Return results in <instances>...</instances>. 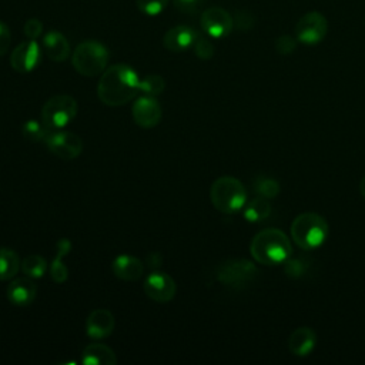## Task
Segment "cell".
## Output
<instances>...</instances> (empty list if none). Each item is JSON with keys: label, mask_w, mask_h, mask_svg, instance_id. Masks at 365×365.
Masks as SVG:
<instances>
[{"label": "cell", "mask_w": 365, "mask_h": 365, "mask_svg": "<svg viewBox=\"0 0 365 365\" xmlns=\"http://www.w3.org/2000/svg\"><path fill=\"white\" fill-rule=\"evenodd\" d=\"M140 77L127 64H114L106 68L97 84L100 101L110 107L127 104L138 93Z\"/></svg>", "instance_id": "1"}, {"label": "cell", "mask_w": 365, "mask_h": 365, "mask_svg": "<svg viewBox=\"0 0 365 365\" xmlns=\"http://www.w3.org/2000/svg\"><path fill=\"white\" fill-rule=\"evenodd\" d=\"M252 258L262 265L284 264L292 255V245L278 228H267L259 231L250 244Z\"/></svg>", "instance_id": "2"}, {"label": "cell", "mask_w": 365, "mask_h": 365, "mask_svg": "<svg viewBox=\"0 0 365 365\" xmlns=\"http://www.w3.org/2000/svg\"><path fill=\"white\" fill-rule=\"evenodd\" d=\"M329 235L327 220L317 212H302L291 224V237L304 251L319 248Z\"/></svg>", "instance_id": "3"}, {"label": "cell", "mask_w": 365, "mask_h": 365, "mask_svg": "<svg viewBox=\"0 0 365 365\" xmlns=\"http://www.w3.org/2000/svg\"><path fill=\"white\" fill-rule=\"evenodd\" d=\"M210 200L215 210L222 214H235L247 202V190L244 184L231 175L217 178L210 188Z\"/></svg>", "instance_id": "4"}, {"label": "cell", "mask_w": 365, "mask_h": 365, "mask_svg": "<svg viewBox=\"0 0 365 365\" xmlns=\"http://www.w3.org/2000/svg\"><path fill=\"white\" fill-rule=\"evenodd\" d=\"M108 58L110 54L104 44L96 40H86L74 48L71 64L81 76L96 77L107 68Z\"/></svg>", "instance_id": "5"}, {"label": "cell", "mask_w": 365, "mask_h": 365, "mask_svg": "<svg viewBox=\"0 0 365 365\" xmlns=\"http://www.w3.org/2000/svg\"><path fill=\"white\" fill-rule=\"evenodd\" d=\"M77 115V101L67 94L48 98L41 108V121L50 130H63Z\"/></svg>", "instance_id": "6"}, {"label": "cell", "mask_w": 365, "mask_h": 365, "mask_svg": "<svg viewBox=\"0 0 365 365\" xmlns=\"http://www.w3.org/2000/svg\"><path fill=\"white\" fill-rule=\"evenodd\" d=\"M258 275L257 267L248 259H228L218 265L215 278L225 287L241 289L252 284Z\"/></svg>", "instance_id": "7"}, {"label": "cell", "mask_w": 365, "mask_h": 365, "mask_svg": "<svg viewBox=\"0 0 365 365\" xmlns=\"http://www.w3.org/2000/svg\"><path fill=\"white\" fill-rule=\"evenodd\" d=\"M328 33V20L319 11L305 13L295 24V37L305 46L321 43Z\"/></svg>", "instance_id": "8"}, {"label": "cell", "mask_w": 365, "mask_h": 365, "mask_svg": "<svg viewBox=\"0 0 365 365\" xmlns=\"http://www.w3.org/2000/svg\"><path fill=\"white\" fill-rule=\"evenodd\" d=\"M44 144L53 155L61 160H74L83 151V140L80 135L64 130H51Z\"/></svg>", "instance_id": "9"}, {"label": "cell", "mask_w": 365, "mask_h": 365, "mask_svg": "<svg viewBox=\"0 0 365 365\" xmlns=\"http://www.w3.org/2000/svg\"><path fill=\"white\" fill-rule=\"evenodd\" d=\"M201 29L212 38H222L227 37L232 27H234V19L231 14L222 9V7H208L202 11L200 19Z\"/></svg>", "instance_id": "10"}, {"label": "cell", "mask_w": 365, "mask_h": 365, "mask_svg": "<svg viewBox=\"0 0 365 365\" xmlns=\"http://www.w3.org/2000/svg\"><path fill=\"white\" fill-rule=\"evenodd\" d=\"M143 291L150 299L163 304L171 301L175 297L177 284L168 274L153 271L145 277Z\"/></svg>", "instance_id": "11"}, {"label": "cell", "mask_w": 365, "mask_h": 365, "mask_svg": "<svg viewBox=\"0 0 365 365\" xmlns=\"http://www.w3.org/2000/svg\"><path fill=\"white\" fill-rule=\"evenodd\" d=\"M41 61V50L36 40L21 41L10 56V64L17 73H30Z\"/></svg>", "instance_id": "12"}, {"label": "cell", "mask_w": 365, "mask_h": 365, "mask_svg": "<svg viewBox=\"0 0 365 365\" xmlns=\"http://www.w3.org/2000/svg\"><path fill=\"white\" fill-rule=\"evenodd\" d=\"M134 123L141 128H154L163 115V110L155 97L141 96L131 108Z\"/></svg>", "instance_id": "13"}, {"label": "cell", "mask_w": 365, "mask_h": 365, "mask_svg": "<svg viewBox=\"0 0 365 365\" xmlns=\"http://www.w3.org/2000/svg\"><path fill=\"white\" fill-rule=\"evenodd\" d=\"M115 325L114 315L106 308H97L90 312L86 319V334L94 341L104 339L111 335Z\"/></svg>", "instance_id": "14"}, {"label": "cell", "mask_w": 365, "mask_h": 365, "mask_svg": "<svg viewBox=\"0 0 365 365\" xmlns=\"http://www.w3.org/2000/svg\"><path fill=\"white\" fill-rule=\"evenodd\" d=\"M6 295L9 301L16 307H29L37 295V285L33 278L24 275L13 278V281L7 285Z\"/></svg>", "instance_id": "15"}, {"label": "cell", "mask_w": 365, "mask_h": 365, "mask_svg": "<svg viewBox=\"0 0 365 365\" xmlns=\"http://www.w3.org/2000/svg\"><path fill=\"white\" fill-rule=\"evenodd\" d=\"M198 34L188 26L171 27L163 37V44L173 53H181L194 46Z\"/></svg>", "instance_id": "16"}, {"label": "cell", "mask_w": 365, "mask_h": 365, "mask_svg": "<svg viewBox=\"0 0 365 365\" xmlns=\"http://www.w3.org/2000/svg\"><path fill=\"white\" fill-rule=\"evenodd\" d=\"M317 345V332L309 327H301L292 331L288 338V349L292 355L308 356Z\"/></svg>", "instance_id": "17"}, {"label": "cell", "mask_w": 365, "mask_h": 365, "mask_svg": "<svg viewBox=\"0 0 365 365\" xmlns=\"http://www.w3.org/2000/svg\"><path fill=\"white\" fill-rule=\"evenodd\" d=\"M113 274L123 281H137L143 277L144 264L140 258L128 254H121L113 261Z\"/></svg>", "instance_id": "18"}, {"label": "cell", "mask_w": 365, "mask_h": 365, "mask_svg": "<svg viewBox=\"0 0 365 365\" xmlns=\"http://www.w3.org/2000/svg\"><path fill=\"white\" fill-rule=\"evenodd\" d=\"M81 364H84V365H115L117 356L108 345L101 344V342H91L83 349Z\"/></svg>", "instance_id": "19"}, {"label": "cell", "mask_w": 365, "mask_h": 365, "mask_svg": "<svg viewBox=\"0 0 365 365\" xmlns=\"http://www.w3.org/2000/svg\"><path fill=\"white\" fill-rule=\"evenodd\" d=\"M71 250V241L68 238H60L56 245V255L48 267L50 278L56 284H63L68 278V268L63 262V258L70 252Z\"/></svg>", "instance_id": "20"}, {"label": "cell", "mask_w": 365, "mask_h": 365, "mask_svg": "<svg viewBox=\"0 0 365 365\" xmlns=\"http://www.w3.org/2000/svg\"><path fill=\"white\" fill-rule=\"evenodd\" d=\"M43 48L50 60L64 61L70 56V44L67 38L58 31H48L43 37Z\"/></svg>", "instance_id": "21"}, {"label": "cell", "mask_w": 365, "mask_h": 365, "mask_svg": "<svg viewBox=\"0 0 365 365\" xmlns=\"http://www.w3.org/2000/svg\"><path fill=\"white\" fill-rule=\"evenodd\" d=\"M272 208L268 200L259 195L247 201L242 207V215L248 222H261L269 217Z\"/></svg>", "instance_id": "22"}, {"label": "cell", "mask_w": 365, "mask_h": 365, "mask_svg": "<svg viewBox=\"0 0 365 365\" xmlns=\"http://www.w3.org/2000/svg\"><path fill=\"white\" fill-rule=\"evenodd\" d=\"M19 269H21V261L17 252L11 248H0V281L13 279Z\"/></svg>", "instance_id": "23"}, {"label": "cell", "mask_w": 365, "mask_h": 365, "mask_svg": "<svg viewBox=\"0 0 365 365\" xmlns=\"http://www.w3.org/2000/svg\"><path fill=\"white\" fill-rule=\"evenodd\" d=\"M252 190L257 195L264 197L267 200H271V198H275L279 194L281 187H279V182L275 178L261 174V175L254 178Z\"/></svg>", "instance_id": "24"}, {"label": "cell", "mask_w": 365, "mask_h": 365, "mask_svg": "<svg viewBox=\"0 0 365 365\" xmlns=\"http://www.w3.org/2000/svg\"><path fill=\"white\" fill-rule=\"evenodd\" d=\"M47 269H48V264H47V261L41 255L31 254V255H27L21 261V271H23V274L30 277V278H33V279L44 277Z\"/></svg>", "instance_id": "25"}, {"label": "cell", "mask_w": 365, "mask_h": 365, "mask_svg": "<svg viewBox=\"0 0 365 365\" xmlns=\"http://www.w3.org/2000/svg\"><path fill=\"white\" fill-rule=\"evenodd\" d=\"M311 259L307 257H294V258H288L284 262V272L287 277L292 278V279H301L304 278L309 269H311Z\"/></svg>", "instance_id": "26"}, {"label": "cell", "mask_w": 365, "mask_h": 365, "mask_svg": "<svg viewBox=\"0 0 365 365\" xmlns=\"http://www.w3.org/2000/svg\"><path fill=\"white\" fill-rule=\"evenodd\" d=\"M165 88V80L158 74H148L140 78L138 83V93H143V96L157 97L160 96Z\"/></svg>", "instance_id": "27"}, {"label": "cell", "mask_w": 365, "mask_h": 365, "mask_svg": "<svg viewBox=\"0 0 365 365\" xmlns=\"http://www.w3.org/2000/svg\"><path fill=\"white\" fill-rule=\"evenodd\" d=\"M23 137L31 143H40L46 140V137L50 133V128L46 127L43 121L38 120H27L21 127Z\"/></svg>", "instance_id": "28"}, {"label": "cell", "mask_w": 365, "mask_h": 365, "mask_svg": "<svg viewBox=\"0 0 365 365\" xmlns=\"http://www.w3.org/2000/svg\"><path fill=\"white\" fill-rule=\"evenodd\" d=\"M168 0H137V7L147 16H157L165 9Z\"/></svg>", "instance_id": "29"}, {"label": "cell", "mask_w": 365, "mask_h": 365, "mask_svg": "<svg viewBox=\"0 0 365 365\" xmlns=\"http://www.w3.org/2000/svg\"><path fill=\"white\" fill-rule=\"evenodd\" d=\"M192 47H194L195 56L201 60H210L214 56V46L207 37L198 36Z\"/></svg>", "instance_id": "30"}, {"label": "cell", "mask_w": 365, "mask_h": 365, "mask_svg": "<svg viewBox=\"0 0 365 365\" xmlns=\"http://www.w3.org/2000/svg\"><path fill=\"white\" fill-rule=\"evenodd\" d=\"M297 37H292L289 34H282L275 40V50L281 56H288L297 48Z\"/></svg>", "instance_id": "31"}, {"label": "cell", "mask_w": 365, "mask_h": 365, "mask_svg": "<svg viewBox=\"0 0 365 365\" xmlns=\"http://www.w3.org/2000/svg\"><path fill=\"white\" fill-rule=\"evenodd\" d=\"M24 34L27 38L30 40H36L41 31H43V23L38 20V19H29L26 23H24V29H23Z\"/></svg>", "instance_id": "32"}, {"label": "cell", "mask_w": 365, "mask_h": 365, "mask_svg": "<svg viewBox=\"0 0 365 365\" xmlns=\"http://www.w3.org/2000/svg\"><path fill=\"white\" fill-rule=\"evenodd\" d=\"M201 0H173V4L177 10L185 14H192L198 10Z\"/></svg>", "instance_id": "33"}, {"label": "cell", "mask_w": 365, "mask_h": 365, "mask_svg": "<svg viewBox=\"0 0 365 365\" xmlns=\"http://www.w3.org/2000/svg\"><path fill=\"white\" fill-rule=\"evenodd\" d=\"M10 41H11V34L9 27L0 21V56L6 54L10 46Z\"/></svg>", "instance_id": "34"}, {"label": "cell", "mask_w": 365, "mask_h": 365, "mask_svg": "<svg viewBox=\"0 0 365 365\" xmlns=\"http://www.w3.org/2000/svg\"><path fill=\"white\" fill-rule=\"evenodd\" d=\"M359 191H361V195L365 198V175L362 177V180L359 182Z\"/></svg>", "instance_id": "35"}]
</instances>
